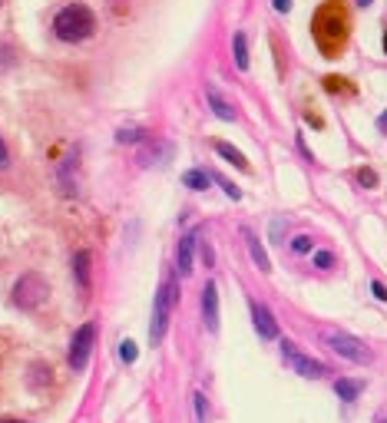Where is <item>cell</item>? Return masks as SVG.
Listing matches in <instances>:
<instances>
[{
    "instance_id": "6da1fadb",
    "label": "cell",
    "mask_w": 387,
    "mask_h": 423,
    "mask_svg": "<svg viewBox=\"0 0 387 423\" xmlns=\"http://www.w3.org/2000/svg\"><path fill=\"white\" fill-rule=\"evenodd\" d=\"M54 34L63 43H80V40H90L96 34V14H93L86 3H70L63 7L54 20Z\"/></svg>"
},
{
    "instance_id": "7a4b0ae2",
    "label": "cell",
    "mask_w": 387,
    "mask_h": 423,
    "mask_svg": "<svg viewBox=\"0 0 387 423\" xmlns=\"http://www.w3.org/2000/svg\"><path fill=\"white\" fill-rule=\"evenodd\" d=\"M344 30H348L344 10L338 7V0H328V3L321 7V14L314 17V37L321 43V50L331 53V34H334V43L341 47V43H344Z\"/></svg>"
},
{
    "instance_id": "3957f363",
    "label": "cell",
    "mask_w": 387,
    "mask_h": 423,
    "mask_svg": "<svg viewBox=\"0 0 387 423\" xmlns=\"http://www.w3.org/2000/svg\"><path fill=\"white\" fill-rule=\"evenodd\" d=\"M176 298H179V285H176V278L169 275L166 281H163V288L156 291V304H152V328H149V341H152V344H159V341L166 337L169 314L176 308Z\"/></svg>"
},
{
    "instance_id": "277c9868",
    "label": "cell",
    "mask_w": 387,
    "mask_h": 423,
    "mask_svg": "<svg viewBox=\"0 0 387 423\" xmlns=\"http://www.w3.org/2000/svg\"><path fill=\"white\" fill-rule=\"evenodd\" d=\"M321 337H325V344H328L338 357H344L351 364H371V361H374V354H371L368 344L348 331H325Z\"/></svg>"
},
{
    "instance_id": "5b68a950",
    "label": "cell",
    "mask_w": 387,
    "mask_h": 423,
    "mask_svg": "<svg viewBox=\"0 0 387 423\" xmlns=\"http://www.w3.org/2000/svg\"><path fill=\"white\" fill-rule=\"evenodd\" d=\"M281 357H285V364L295 370L298 377H305V380H318V377L328 374L321 361H314V357H308V354H301L298 344H292V341H281Z\"/></svg>"
},
{
    "instance_id": "8992f818",
    "label": "cell",
    "mask_w": 387,
    "mask_h": 423,
    "mask_svg": "<svg viewBox=\"0 0 387 423\" xmlns=\"http://www.w3.org/2000/svg\"><path fill=\"white\" fill-rule=\"evenodd\" d=\"M93 344H96V324H93V321H86V324L73 334V341H70V367L83 370L86 364H90Z\"/></svg>"
},
{
    "instance_id": "52a82bcc",
    "label": "cell",
    "mask_w": 387,
    "mask_h": 423,
    "mask_svg": "<svg viewBox=\"0 0 387 423\" xmlns=\"http://www.w3.org/2000/svg\"><path fill=\"white\" fill-rule=\"evenodd\" d=\"M47 295H50V291H47L43 278H37V275H23L17 281V288H14V301H17L20 308H37Z\"/></svg>"
},
{
    "instance_id": "ba28073f",
    "label": "cell",
    "mask_w": 387,
    "mask_h": 423,
    "mask_svg": "<svg viewBox=\"0 0 387 423\" xmlns=\"http://www.w3.org/2000/svg\"><path fill=\"white\" fill-rule=\"evenodd\" d=\"M202 239V232L196 228V232H189L183 241H179V252H176V268H179V275H192V261H196V245Z\"/></svg>"
},
{
    "instance_id": "9c48e42d",
    "label": "cell",
    "mask_w": 387,
    "mask_h": 423,
    "mask_svg": "<svg viewBox=\"0 0 387 423\" xmlns=\"http://www.w3.org/2000/svg\"><path fill=\"white\" fill-rule=\"evenodd\" d=\"M202 317H205V328L215 334L219 331V288L209 281L202 288Z\"/></svg>"
},
{
    "instance_id": "30bf717a",
    "label": "cell",
    "mask_w": 387,
    "mask_h": 423,
    "mask_svg": "<svg viewBox=\"0 0 387 423\" xmlns=\"http://www.w3.org/2000/svg\"><path fill=\"white\" fill-rule=\"evenodd\" d=\"M252 324H255V331L261 334L265 341H275L278 337V324L265 304H255V301H252Z\"/></svg>"
},
{
    "instance_id": "8fae6325",
    "label": "cell",
    "mask_w": 387,
    "mask_h": 423,
    "mask_svg": "<svg viewBox=\"0 0 387 423\" xmlns=\"http://www.w3.org/2000/svg\"><path fill=\"white\" fill-rule=\"evenodd\" d=\"M242 239H245V245H248V255H252V261H255V268H261V271H272V258H268V252L261 248V239H258L252 228H242Z\"/></svg>"
},
{
    "instance_id": "7c38bea8",
    "label": "cell",
    "mask_w": 387,
    "mask_h": 423,
    "mask_svg": "<svg viewBox=\"0 0 387 423\" xmlns=\"http://www.w3.org/2000/svg\"><path fill=\"white\" fill-rule=\"evenodd\" d=\"M205 99H209V110L215 112V116H219V119H225V123H232V119H235V110H232V106H228V103H225V99H222V93L215 90V86H212V83H209V86H205Z\"/></svg>"
},
{
    "instance_id": "4fadbf2b",
    "label": "cell",
    "mask_w": 387,
    "mask_h": 423,
    "mask_svg": "<svg viewBox=\"0 0 387 423\" xmlns=\"http://www.w3.org/2000/svg\"><path fill=\"white\" fill-rule=\"evenodd\" d=\"M73 275L83 291H90V252H76L73 258Z\"/></svg>"
},
{
    "instance_id": "5bb4252c",
    "label": "cell",
    "mask_w": 387,
    "mask_h": 423,
    "mask_svg": "<svg viewBox=\"0 0 387 423\" xmlns=\"http://www.w3.org/2000/svg\"><path fill=\"white\" fill-rule=\"evenodd\" d=\"M215 152H219L222 159L228 162V166H235V169H248V159L242 156L235 146H228V143H215Z\"/></svg>"
},
{
    "instance_id": "9a60e30c",
    "label": "cell",
    "mask_w": 387,
    "mask_h": 423,
    "mask_svg": "<svg viewBox=\"0 0 387 423\" xmlns=\"http://www.w3.org/2000/svg\"><path fill=\"white\" fill-rule=\"evenodd\" d=\"M232 56H235V67L239 70H248V40H245V34L232 37Z\"/></svg>"
},
{
    "instance_id": "2e32d148",
    "label": "cell",
    "mask_w": 387,
    "mask_h": 423,
    "mask_svg": "<svg viewBox=\"0 0 387 423\" xmlns=\"http://www.w3.org/2000/svg\"><path fill=\"white\" fill-rule=\"evenodd\" d=\"M183 185L192 189V192H205L209 189V176H205L202 169H189V172H183Z\"/></svg>"
},
{
    "instance_id": "e0dca14e",
    "label": "cell",
    "mask_w": 387,
    "mask_h": 423,
    "mask_svg": "<svg viewBox=\"0 0 387 423\" xmlns=\"http://www.w3.org/2000/svg\"><path fill=\"white\" fill-rule=\"evenodd\" d=\"M334 394L341 397V400H357V394H361V384L357 380H334Z\"/></svg>"
},
{
    "instance_id": "ac0fdd59",
    "label": "cell",
    "mask_w": 387,
    "mask_h": 423,
    "mask_svg": "<svg viewBox=\"0 0 387 423\" xmlns=\"http://www.w3.org/2000/svg\"><path fill=\"white\" fill-rule=\"evenodd\" d=\"M192 404H196V420L199 423H209V413H205V394H192Z\"/></svg>"
},
{
    "instance_id": "d6986e66",
    "label": "cell",
    "mask_w": 387,
    "mask_h": 423,
    "mask_svg": "<svg viewBox=\"0 0 387 423\" xmlns=\"http://www.w3.org/2000/svg\"><path fill=\"white\" fill-rule=\"evenodd\" d=\"M119 357H123L126 364H132V361L139 357V350H136V344H132V341H123V344H119Z\"/></svg>"
},
{
    "instance_id": "ffe728a7",
    "label": "cell",
    "mask_w": 387,
    "mask_h": 423,
    "mask_svg": "<svg viewBox=\"0 0 387 423\" xmlns=\"http://www.w3.org/2000/svg\"><path fill=\"white\" fill-rule=\"evenodd\" d=\"M116 139H119V143H139V139H143V129H119V136H116Z\"/></svg>"
},
{
    "instance_id": "44dd1931",
    "label": "cell",
    "mask_w": 387,
    "mask_h": 423,
    "mask_svg": "<svg viewBox=\"0 0 387 423\" xmlns=\"http://www.w3.org/2000/svg\"><path fill=\"white\" fill-rule=\"evenodd\" d=\"M292 252H298V255L312 252V239H308V235H295V239H292Z\"/></svg>"
},
{
    "instance_id": "7402d4cb",
    "label": "cell",
    "mask_w": 387,
    "mask_h": 423,
    "mask_svg": "<svg viewBox=\"0 0 387 423\" xmlns=\"http://www.w3.org/2000/svg\"><path fill=\"white\" fill-rule=\"evenodd\" d=\"M314 265L318 268H334V255L331 252H314Z\"/></svg>"
},
{
    "instance_id": "603a6c76",
    "label": "cell",
    "mask_w": 387,
    "mask_h": 423,
    "mask_svg": "<svg viewBox=\"0 0 387 423\" xmlns=\"http://www.w3.org/2000/svg\"><path fill=\"white\" fill-rule=\"evenodd\" d=\"M219 185H222V189H225V195H228V199H235V202H239V199H242V192H239V189H235V185H232V182H228V179H219Z\"/></svg>"
},
{
    "instance_id": "cb8c5ba5",
    "label": "cell",
    "mask_w": 387,
    "mask_h": 423,
    "mask_svg": "<svg viewBox=\"0 0 387 423\" xmlns=\"http://www.w3.org/2000/svg\"><path fill=\"white\" fill-rule=\"evenodd\" d=\"M10 60H14V56H10V50H7V47H0V73L10 67Z\"/></svg>"
},
{
    "instance_id": "d4e9b609",
    "label": "cell",
    "mask_w": 387,
    "mask_h": 423,
    "mask_svg": "<svg viewBox=\"0 0 387 423\" xmlns=\"http://www.w3.org/2000/svg\"><path fill=\"white\" fill-rule=\"evenodd\" d=\"M371 291H374V298H377V301H384V285H381V281H374V285H371Z\"/></svg>"
},
{
    "instance_id": "484cf974",
    "label": "cell",
    "mask_w": 387,
    "mask_h": 423,
    "mask_svg": "<svg viewBox=\"0 0 387 423\" xmlns=\"http://www.w3.org/2000/svg\"><path fill=\"white\" fill-rule=\"evenodd\" d=\"M357 179H361V182H364V185H374V172H368V169H361V172H357Z\"/></svg>"
},
{
    "instance_id": "4316f807",
    "label": "cell",
    "mask_w": 387,
    "mask_h": 423,
    "mask_svg": "<svg viewBox=\"0 0 387 423\" xmlns=\"http://www.w3.org/2000/svg\"><path fill=\"white\" fill-rule=\"evenodd\" d=\"M7 162H10V159H7V146H3V139H0V169H7Z\"/></svg>"
},
{
    "instance_id": "83f0119b",
    "label": "cell",
    "mask_w": 387,
    "mask_h": 423,
    "mask_svg": "<svg viewBox=\"0 0 387 423\" xmlns=\"http://www.w3.org/2000/svg\"><path fill=\"white\" fill-rule=\"evenodd\" d=\"M288 7H292V0H275V10H278V14H285Z\"/></svg>"
},
{
    "instance_id": "f1b7e54d",
    "label": "cell",
    "mask_w": 387,
    "mask_h": 423,
    "mask_svg": "<svg viewBox=\"0 0 387 423\" xmlns=\"http://www.w3.org/2000/svg\"><path fill=\"white\" fill-rule=\"evenodd\" d=\"M357 3H361V7H368V3H371V0H357Z\"/></svg>"
},
{
    "instance_id": "f546056e",
    "label": "cell",
    "mask_w": 387,
    "mask_h": 423,
    "mask_svg": "<svg viewBox=\"0 0 387 423\" xmlns=\"http://www.w3.org/2000/svg\"><path fill=\"white\" fill-rule=\"evenodd\" d=\"M0 423H23V420H0Z\"/></svg>"
},
{
    "instance_id": "4dcf8cb0",
    "label": "cell",
    "mask_w": 387,
    "mask_h": 423,
    "mask_svg": "<svg viewBox=\"0 0 387 423\" xmlns=\"http://www.w3.org/2000/svg\"><path fill=\"white\" fill-rule=\"evenodd\" d=\"M377 423H384V420H377Z\"/></svg>"
}]
</instances>
